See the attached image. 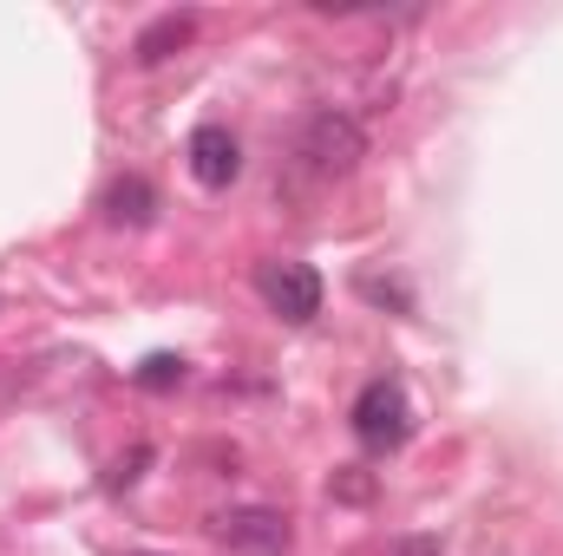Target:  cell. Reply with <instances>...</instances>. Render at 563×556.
<instances>
[{"mask_svg": "<svg viewBox=\"0 0 563 556\" xmlns=\"http://www.w3.org/2000/svg\"><path fill=\"white\" fill-rule=\"evenodd\" d=\"M394 556H439V537H407V544H394Z\"/></svg>", "mask_w": 563, "mask_h": 556, "instance_id": "11", "label": "cell"}, {"mask_svg": "<svg viewBox=\"0 0 563 556\" xmlns=\"http://www.w3.org/2000/svg\"><path fill=\"white\" fill-rule=\"evenodd\" d=\"M184 157H190V177L203 190H230L243 177V144H236L230 125H197L190 144H184Z\"/></svg>", "mask_w": 563, "mask_h": 556, "instance_id": "5", "label": "cell"}, {"mask_svg": "<svg viewBox=\"0 0 563 556\" xmlns=\"http://www.w3.org/2000/svg\"><path fill=\"white\" fill-rule=\"evenodd\" d=\"M407 432H413V400H407V387H400V380H367L361 400H354V438H361L367 452H400Z\"/></svg>", "mask_w": 563, "mask_h": 556, "instance_id": "2", "label": "cell"}, {"mask_svg": "<svg viewBox=\"0 0 563 556\" xmlns=\"http://www.w3.org/2000/svg\"><path fill=\"white\" fill-rule=\"evenodd\" d=\"M132 556H157V551H132Z\"/></svg>", "mask_w": 563, "mask_h": 556, "instance_id": "12", "label": "cell"}, {"mask_svg": "<svg viewBox=\"0 0 563 556\" xmlns=\"http://www.w3.org/2000/svg\"><path fill=\"white\" fill-rule=\"evenodd\" d=\"M361 157H367V132H361V119H354V112H334V105H321V112H308V119H301L295 164H301L314 184H334V177H347Z\"/></svg>", "mask_w": 563, "mask_h": 556, "instance_id": "1", "label": "cell"}, {"mask_svg": "<svg viewBox=\"0 0 563 556\" xmlns=\"http://www.w3.org/2000/svg\"><path fill=\"white\" fill-rule=\"evenodd\" d=\"M190 40H197V13H190V7L177 13V7H170V13H157L139 40H132V59H139V66H164V59L184 53Z\"/></svg>", "mask_w": 563, "mask_h": 556, "instance_id": "6", "label": "cell"}, {"mask_svg": "<svg viewBox=\"0 0 563 556\" xmlns=\"http://www.w3.org/2000/svg\"><path fill=\"white\" fill-rule=\"evenodd\" d=\"M99 210H106V216H112L119 230H144V223L157 216V190L144 184L139 170H125V177H112V184H106Z\"/></svg>", "mask_w": 563, "mask_h": 556, "instance_id": "7", "label": "cell"}, {"mask_svg": "<svg viewBox=\"0 0 563 556\" xmlns=\"http://www.w3.org/2000/svg\"><path fill=\"white\" fill-rule=\"evenodd\" d=\"M256 294H263V308L288 321V327H308L314 314H321V276L308 269V263H263L256 269Z\"/></svg>", "mask_w": 563, "mask_h": 556, "instance_id": "3", "label": "cell"}, {"mask_svg": "<svg viewBox=\"0 0 563 556\" xmlns=\"http://www.w3.org/2000/svg\"><path fill=\"white\" fill-rule=\"evenodd\" d=\"M217 544H230V551H250V556H282L295 544V531H288V518L269 511V504H243V511H223L217 524Z\"/></svg>", "mask_w": 563, "mask_h": 556, "instance_id": "4", "label": "cell"}, {"mask_svg": "<svg viewBox=\"0 0 563 556\" xmlns=\"http://www.w3.org/2000/svg\"><path fill=\"white\" fill-rule=\"evenodd\" d=\"M354 288H361L367 301H380V308H400V314L413 308V288H407V281H387V276H361V281H354Z\"/></svg>", "mask_w": 563, "mask_h": 556, "instance_id": "9", "label": "cell"}, {"mask_svg": "<svg viewBox=\"0 0 563 556\" xmlns=\"http://www.w3.org/2000/svg\"><path fill=\"white\" fill-rule=\"evenodd\" d=\"M132 380H139L144 393H170V387L184 380V360H177V354H144V360H139V374H132Z\"/></svg>", "mask_w": 563, "mask_h": 556, "instance_id": "8", "label": "cell"}, {"mask_svg": "<svg viewBox=\"0 0 563 556\" xmlns=\"http://www.w3.org/2000/svg\"><path fill=\"white\" fill-rule=\"evenodd\" d=\"M151 465V445H139L132 458H119V471H112V485H139V471Z\"/></svg>", "mask_w": 563, "mask_h": 556, "instance_id": "10", "label": "cell"}]
</instances>
